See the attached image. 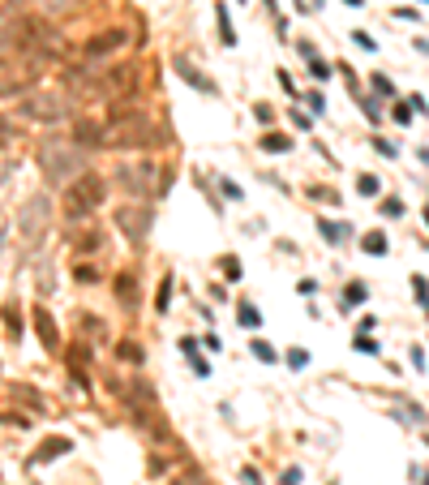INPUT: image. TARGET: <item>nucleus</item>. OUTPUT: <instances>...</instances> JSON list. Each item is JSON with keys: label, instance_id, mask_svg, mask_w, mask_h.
<instances>
[{"label": "nucleus", "instance_id": "f257e3e1", "mask_svg": "<svg viewBox=\"0 0 429 485\" xmlns=\"http://www.w3.org/2000/svg\"><path fill=\"white\" fill-rule=\"evenodd\" d=\"M52 30H47L43 18H13L9 26H0V60H26V56H43L47 60V47H52Z\"/></svg>", "mask_w": 429, "mask_h": 485}, {"label": "nucleus", "instance_id": "f03ea898", "mask_svg": "<svg viewBox=\"0 0 429 485\" xmlns=\"http://www.w3.org/2000/svg\"><path fill=\"white\" fill-rule=\"evenodd\" d=\"M103 198H107V181L99 172H82V176L69 181L60 206H65V219H86V215H94L103 206Z\"/></svg>", "mask_w": 429, "mask_h": 485}, {"label": "nucleus", "instance_id": "7ed1b4c3", "mask_svg": "<svg viewBox=\"0 0 429 485\" xmlns=\"http://www.w3.org/2000/svg\"><path fill=\"white\" fill-rule=\"evenodd\" d=\"M69 142H73V138H43V142H39L35 159H39V168H43L47 181H65L69 172H77V176L86 172L82 155H77V151L69 147Z\"/></svg>", "mask_w": 429, "mask_h": 485}, {"label": "nucleus", "instance_id": "20e7f679", "mask_svg": "<svg viewBox=\"0 0 429 485\" xmlns=\"http://www.w3.org/2000/svg\"><path fill=\"white\" fill-rule=\"evenodd\" d=\"M107 147H159V129L146 112H129V116H120L107 125Z\"/></svg>", "mask_w": 429, "mask_h": 485}, {"label": "nucleus", "instance_id": "39448f33", "mask_svg": "<svg viewBox=\"0 0 429 485\" xmlns=\"http://www.w3.org/2000/svg\"><path fill=\"white\" fill-rule=\"evenodd\" d=\"M142 82V69L138 60H125V64H112V69L99 73V99H129Z\"/></svg>", "mask_w": 429, "mask_h": 485}, {"label": "nucleus", "instance_id": "423d86ee", "mask_svg": "<svg viewBox=\"0 0 429 485\" xmlns=\"http://www.w3.org/2000/svg\"><path fill=\"white\" fill-rule=\"evenodd\" d=\"M22 121H39V125H52V121H65L69 103L60 99V95H47V90H30L22 95Z\"/></svg>", "mask_w": 429, "mask_h": 485}, {"label": "nucleus", "instance_id": "0eeeda50", "mask_svg": "<svg viewBox=\"0 0 429 485\" xmlns=\"http://www.w3.org/2000/svg\"><path fill=\"white\" fill-rule=\"evenodd\" d=\"M39 64H43V56H26L13 69H5L0 73V95H30V86L39 82Z\"/></svg>", "mask_w": 429, "mask_h": 485}, {"label": "nucleus", "instance_id": "6e6552de", "mask_svg": "<svg viewBox=\"0 0 429 485\" xmlns=\"http://www.w3.org/2000/svg\"><path fill=\"white\" fill-rule=\"evenodd\" d=\"M125 43H129V30H120V26L99 30V35H90V39H86V56H90V60H103V56L120 52Z\"/></svg>", "mask_w": 429, "mask_h": 485}, {"label": "nucleus", "instance_id": "1a4fd4ad", "mask_svg": "<svg viewBox=\"0 0 429 485\" xmlns=\"http://www.w3.org/2000/svg\"><path fill=\"white\" fill-rule=\"evenodd\" d=\"M77 147H107V125L103 121H94V116H77L73 121V134H69Z\"/></svg>", "mask_w": 429, "mask_h": 485}, {"label": "nucleus", "instance_id": "9d476101", "mask_svg": "<svg viewBox=\"0 0 429 485\" xmlns=\"http://www.w3.org/2000/svg\"><path fill=\"white\" fill-rule=\"evenodd\" d=\"M116 223L125 228V236H129V240H142V236H146V228H151V211H142V206H125V211L116 215Z\"/></svg>", "mask_w": 429, "mask_h": 485}, {"label": "nucleus", "instance_id": "9b49d317", "mask_svg": "<svg viewBox=\"0 0 429 485\" xmlns=\"http://www.w3.org/2000/svg\"><path fill=\"white\" fill-rule=\"evenodd\" d=\"M30 318H35V331H39V339H43V348H47V352H56V348H60V331H56L52 314H47L43 305H35V310H30Z\"/></svg>", "mask_w": 429, "mask_h": 485}, {"label": "nucleus", "instance_id": "f8f14e48", "mask_svg": "<svg viewBox=\"0 0 429 485\" xmlns=\"http://www.w3.org/2000/svg\"><path fill=\"white\" fill-rule=\"evenodd\" d=\"M151 176H155V168H151V164L120 168V185L129 189V193H151Z\"/></svg>", "mask_w": 429, "mask_h": 485}, {"label": "nucleus", "instance_id": "ddd939ff", "mask_svg": "<svg viewBox=\"0 0 429 485\" xmlns=\"http://www.w3.org/2000/svg\"><path fill=\"white\" fill-rule=\"evenodd\" d=\"M43 219H47V202H43V198H30L26 211H22V232H26V236L43 232Z\"/></svg>", "mask_w": 429, "mask_h": 485}, {"label": "nucleus", "instance_id": "4468645a", "mask_svg": "<svg viewBox=\"0 0 429 485\" xmlns=\"http://www.w3.org/2000/svg\"><path fill=\"white\" fill-rule=\"evenodd\" d=\"M9 395L18 399V403H26V408H35V412H43V408H47L43 395H39V391H30V386H22V382H9Z\"/></svg>", "mask_w": 429, "mask_h": 485}, {"label": "nucleus", "instance_id": "2eb2a0df", "mask_svg": "<svg viewBox=\"0 0 429 485\" xmlns=\"http://www.w3.org/2000/svg\"><path fill=\"white\" fill-rule=\"evenodd\" d=\"M65 451H73L69 438H47V443L39 447V456H35V460H56V456H65Z\"/></svg>", "mask_w": 429, "mask_h": 485}, {"label": "nucleus", "instance_id": "dca6fc26", "mask_svg": "<svg viewBox=\"0 0 429 485\" xmlns=\"http://www.w3.org/2000/svg\"><path fill=\"white\" fill-rule=\"evenodd\" d=\"M172 485H206V477H202V468H185V473L172 477Z\"/></svg>", "mask_w": 429, "mask_h": 485}, {"label": "nucleus", "instance_id": "f3484780", "mask_svg": "<svg viewBox=\"0 0 429 485\" xmlns=\"http://www.w3.org/2000/svg\"><path fill=\"white\" fill-rule=\"evenodd\" d=\"M116 297H120V305H133V275H120L116 279Z\"/></svg>", "mask_w": 429, "mask_h": 485}, {"label": "nucleus", "instance_id": "a211bd4d", "mask_svg": "<svg viewBox=\"0 0 429 485\" xmlns=\"http://www.w3.org/2000/svg\"><path fill=\"white\" fill-rule=\"evenodd\" d=\"M365 253H387V236L382 232H369V236H365Z\"/></svg>", "mask_w": 429, "mask_h": 485}, {"label": "nucleus", "instance_id": "6ab92c4d", "mask_svg": "<svg viewBox=\"0 0 429 485\" xmlns=\"http://www.w3.org/2000/svg\"><path fill=\"white\" fill-rule=\"evenodd\" d=\"M262 147H266V151H288V138H283V134H266Z\"/></svg>", "mask_w": 429, "mask_h": 485}, {"label": "nucleus", "instance_id": "aec40b11", "mask_svg": "<svg viewBox=\"0 0 429 485\" xmlns=\"http://www.w3.org/2000/svg\"><path fill=\"white\" fill-rule=\"evenodd\" d=\"M120 357H125V361H142V344H133V339H125V344H120Z\"/></svg>", "mask_w": 429, "mask_h": 485}, {"label": "nucleus", "instance_id": "412c9836", "mask_svg": "<svg viewBox=\"0 0 429 485\" xmlns=\"http://www.w3.org/2000/svg\"><path fill=\"white\" fill-rule=\"evenodd\" d=\"M412 288H417V297L429 301V284H425V275H412Z\"/></svg>", "mask_w": 429, "mask_h": 485}, {"label": "nucleus", "instance_id": "4be33fe9", "mask_svg": "<svg viewBox=\"0 0 429 485\" xmlns=\"http://www.w3.org/2000/svg\"><path fill=\"white\" fill-rule=\"evenodd\" d=\"M241 322H245V327H258V314H253V305H241Z\"/></svg>", "mask_w": 429, "mask_h": 485}, {"label": "nucleus", "instance_id": "5701e85b", "mask_svg": "<svg viewBox=\"0 0 429 485\" xmlns=\"http://www.w3.org/2000/svg\"><path fill=\"white\" fill-rule=\"evenodd\" d=\"M47 5V13H60V9H69V5H77V0H43Z\"/></svg>", "mask_w": 429, "mask_h": 485}, {"label": "nucleus", "instance_id": "b1692460", "mask_svg": "<svg viewBox=\"0 0 429 485\" xmlns=\"http://www.w3.org/2000/svg\"><path fill=\"white\" fill-rule=\"evenodd\" d=\"M425 443H429V434H425Z\"/></svg>", "mask_w": 429, "mask_h": 485}]
</instances>
